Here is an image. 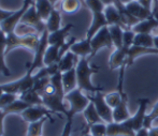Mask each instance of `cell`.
Segmentation results:
<instances>
[{
  "label": "cell",
  "instance_id": "6da1fadb",
  "mask_svg": "<svg viewBox=\"0 0 158 136\" xmlns=\"http://www.w3.org/2000/svg\"><path fill=\"white\" fill-rule=\"evenodd\" d=\"M77 88L82 91H87V92L96 93L98 91H102V87H97L93 84L92 76L96 73L99 72L100 68L92 66L89 64V58H80L77 66Z\"/></svg>",
  "mask_w": 158,
  "mask_h": 136
},
{
  "label": "cell",
  "instance_id": "7a4b0ae2",
  "mask_svg": "<svg viewBox=\"0 0 158 136\" xmlns=\"http://www.w3.org/2000/svg\"><path fill=\"white\" fill-rule=\"evenodd\" d=\"M40 42L39 34H26L19 35L15 32L6 34V54H8L10 50L15 47H27L29 50L35 52Z\"/></svg>",
  "mask_w": 158,
  "mask_h": 136
},
{
  "label": "cell",
  "instance_id": "3957f363",
  "mask_svg": "<svg viewBox=\"0 0 158 136\" xmlns=\"http://www.w3.org/2000/svg\"><path fill=\"white\" fill-rule=\"evenodd\" d=\"M64 100H67L69 103V113L67 117H74L77 114L83 113L84 109L90 103V100L87 95L83 93V91L80 88H75L74 90L66 93Z\"/></svg>",
  "mask_w": 158,
  "mask_h": 136
},
{
  "label": "cell",
  "instance_id": "277c9868",
  "mask_svg": "<svg viewBox=\"0 0 158 136\" xmlns=\"http://www.w3.org/2000/svg\"><path fill=\"white\" fill-rule=\"evenodd\" d=\"M33 85H35V76H33V74L26 72V74L22 78H19V81L0 85V87L3 90V92L12 93V94H19V93L21 94V93L33 88Z\"/></svg>",
  "mask_w": 158,
  "mask_h": 136
},
{
  "label": "cell",
  "instance_id": "5b68a950",
  "mask_svg": "<svg viewBox=\"0 0 158 136\" xmlns=\"http://www.w3.org/2000/svg\"><path fill=\"white\" fill-rule=\"evenodd\" d=\"M48 31L45 30L41 35H40V42L39 45H38L37 50L35 52V57L31 63L28 66V70L27 72L33 74L35 70L38 69H42L44 66V55H45L46 48L48 47Z\"/></svg>",
  "mask_w": 158,
  "mask_h": 136
},
{
  "label": "cell",
  "instance_id": "8992f818",
  "mask_svg": "<svg viewBox=\"0 0 158 136\" xmlns=\"http://www.w3.org/2000/svg\"><path fill=\"white\" fill-rule=\"evenodd\" d=\"M90 102H93L97 109L98 114L101 117L106 123L113 122V108L109 106L106 101V94L102 93V91H98L94 93V95H88Z\"/></svg>",
  "mask_w": 158,
  "mask_h": 136
},
{
  "label": "cell",
  "instance_id": "52a82bcc",
  "mask_svg": "<svg viewBox=\"0 0 158 136\" xmlns=\"http://www.w3.org/2000/svg\"><path fill=\"white\" fill-rule=\"evenodd\" d=\"M21 23L23 24V25L29 26V27L33 28L37 31V33L39 35H41L42 33L46 30V23L39 16L35 3L31 4V6L27 9L25 14L22 17Z\"/></svg>",
  "mask_w": 158,
  "mask_h": 136
},
{
  "label": "cell",
  "instance_id": "ba28073f",
  "mask_svg": "<svg viewBox=\"0 0 158 136\" xmlns=\"http://www.w3.org/2000/svg\"><path fill=\"white\" fill-rule=\"evenodd\" d=\"M90 44H92L93 52H92V55H90L89 59L94 57L101 48L114 47L112 38H111V34H110V30H109V26H106V27L100 29L94 37H93V39L90 40Z\"/></svg>",
  "mask_w": 158,
  "mask_h": 136
},
{
  "label": "cell",
  "instance_id": "9c48e42d",
  "mask_svg": "<svg viewBox=\"0 0 158 136\" xmlns=\"http://www.w3.org/2000/svg\"><path fill=\"white\" fill-rule=\"evenodd\" d=\"M33 3H35V2L28 1V0H24L23 6H22L19 10L15 11V12L13 13L10 17H8L6 21H3L2 23H0V28L2 29V31H3L6 34L15 32V29H16L19 23H21L23 15L25 14V12L27 11V9Z\"/></svg>",
  "mask_w": 158,
  "mask_h": 136
},
{
  "label": "cell",
  "instance_id": "30bf717a",
  "mask_svg": "<svg viewBox=\"0 0 158 136\" xmlns=\"http://www.w3.org/2000/svg\"><path fill=\"white\" fill-rule=\"evenodd\" d=\"M148 103H150V100L148 98H141V99L138 100L139 106H138L137 113L128 119L129 123H130V126H132V129L135 132H138L140 129L143 128L144 120H145V117L148 115L146 114V109H148Z\"/></svg>",
  "mask_w": 158,
  "mask_h": 136
},
{
  "label": "cell",
  "instance_id": "8fae6325",
  "mask_svg": "<svg viewBox=\"0 0 158 136\" xmlns=\"http://www.w3.org/2000/svg\"><path fill=\"white\" fill-rule=\"evenodd\" d=\"M52 111L50 110L46 106L44 105H35V106H29L26 108L23 113L21 114V117L25 120L26 122H37L39 120L43 119L45 117L51 118Z\"/></svg>",
  "mask_w": 158,
  "mask_h": 136
},
{
  "label": "cell",
  "instance_id": "7c38bea8",
  "mask_svg": "<svg viewBox=\"0 0 158 136\" xmlns=\"http://www.w3.org/2000/svg\"><path fill=\"white\" fill-rule=\"evenodd\" d=\"M108 136H135V131L130 126L128 120L124 122H111L106 123Z\"/></svg>",
  "mask_w": 158,
  "mask_h": 136
},
{
  "label": "cell",
  "instance_id": "4fadbf2b",
  "mask_svg": "<svg viewBox=\"0 0 158 136\" xmlns=\"http://www.w3.org/2000/svg\"><path fill=\"white\" fill-rule=\"evenodd\" d=\"M73 27H74L73 24H67L64 27L58 29L54 32L48 33V45H55L60 48L67 42V37H68L69 32Z\"/></svg>",
  "mask_w": 158,
  "mask_h": 136
},
{
  "label": "cell",
  "instance_id": "5bb4252c",
  "mask_svg": "<svg viewBox=\"0 0 158 136\" xmlns=\"http://www.w3.org/2000/svg\"><path fill=\"white\" fill-rule=\"evenodd\" d=\"M109 26L108 21L106 18L104 12H95L93 13V21L90 24L89 28H88L87 32H86V39L92 40L93 37L100 30L101 28Z\"/></svg>",
  "mask_w": 158,
  "mask_h": 136
},
{
  "label": "cell",
  "instance_id": "9a60e30c",
  "mask_svg": "<svg viewBox=\"0 0 158 136\" xmlns=\"http://www.w3.org/2000/svg\"><path fill=\"white\" fill-rule=\"evenodd\" d=\"M128 50L129 48H126L124 46L119 48H115V50L111 54L110 59H109V66H110L111 71L121 69V66H124V64L126 66Z\"/></svg>",
  "mask_w": 158,
  "mask_h": 136
},
{
  "label": "cell",
  "instance_id": "2e32d148",
  "mask_svg": "<svg viewBox=\"0 0 158 136\" xmlns=\"http://www.w3.org/2000/svg\"><path fill=\"white\" fill-rule=\"evenodd\" d=\"M150 54H155L158 55V50L156 48H148V47H142V46H135L132 45L128 50V55H127V60H126V66H132L135 60L137 58H139L140 56L143 55H150Z\"/></svg>",
  "mask_w": 158,
  "mask_h": 136
},
{
  "label": "cell",
  "instance_id": "e0dca14e",
  "mask_svg": "<svg viewBox=\"0 0 158 136\" xmlns=\"http://www.w3.org/2000/svg\"><path fill=\"white\" fill-rule=\"evenodd\" d=\"M126 8L135 18H138L140 22L144 21V19H148L150 17H152L153 15V11L148 10V9L144 8L142 4H140L137 0H133V1L129 2L128 4H126Z\"/></svg>",
  "mask_w": 158,
  "mask_h": 136
},
{
  "label": "cell",
  "instance_id": "ac0fdd59",
  "mask_svg": "<svg viewBox=\"0 0 158 136\" xmlns=\"http://www.w3.org/2000/svg\"><path fill=\"white\" fill-rule=\"evenodd\" d=\"M131 117L128 110V98L127 94L123 95L122 102L113 109V121L114 122H124Z\"/></svg>",
  "mask_w": 158,
  "mask_h": 136
},
{
  "label": "cell",
  "instance_id": "d6986e66",
  "mask_svg": "<svg viewBox=\"0 0 158 136\" xmlns=\"http://www.w3.org/2000/svg\"><path fill=\"white\" fill-rule=\"evenodd\" d=\"M104 15H106V21H108L109 26L118 25V26H121L124 30H128V28L124 25L123 21H122L119 11L117 10V8L114 6V4H111V6H106V9H104Z\"/></svg>",
  "mask_w": 158,
  "mask_h": 136
},
{
  "label": "cell",
  "instance_id": "ffe728a7",
  "mask_svg": "<svg viewBox=\"0 0 158 136\" xmlns=\"http://www.w3.org/2000/svg\"><path fill=\"white\" fill-rule=\"evenodd\" d=\"M70 50L80 58H84V57L89 58L93 52L90 40H87L85 38V39L82 40V41L75 42V43L71 46Z\"/></svg>",
  "mask_w": 158,
  "mask_h": 136
},
{
  "label": "cell",
  "instance_id": "44dd1931",
  "mask_svg": "<svg viewBox=\"0 0 158 136\" xmlns=\"http://www.w3.org/2000/svg\"><path fill=\"white\" fill-rule=\"evenodd\" d=\"M157 28H158V21L156 17L153 15L150 18L139 22L137 25H135L131 29L135 33H150V34H152L153 31Z\"/></svg>",
  "mask_w": 158,
  "mask_h": 136
},
{
  "label": "cell",
  "instance_id": "7402d4cb",
  "mask_svg": "<svg viewBox=\"0 0 158 136\" xmlns=\"http://www.w3.org/2000/svg\"><path fill=\"white\" fill-rule=\"evenodd\" d=\"M80 59H77V56L73 54L71 50L67 52L61 59L59 60L58 62V68H59V71L61 73L64 72H67V71L71 70V69H74L77 66V62H79Z\"/></svg>",
  "mask_w": 158,
  "mask_h": 136
},
{
  "label": "cell",
  "instance_id": "603a6c76",
  "mask_svg": "<svg viewBox=\"0 0 158 136\" xmlns=\"http://www.w3.org/2000/svg\"><path fill=\"white\" fill-rule=\"evenodd\" d=\"M63 77V86L64 89V92L68 93L70 91L74 90L75 88H77V70L71 69V70L64 72L61 74Z\"/></svg>",
  "mask_w": 158,
  "mask_h": 136
},
{
  "label": "cell",
  "instance_id": "cb8c5ba5",
  "mask_svg": "<svg viewBox=\"0 0 158 136\" xmlns=\"http://www.w3.org/2000/svg\"><path fill=\"white\" fill-rule=\"evenodd\" d=\"M35 4L39 16L44 22H46L52 11L54 10V4L50 0H35Z\"/></svg>",
  "mask_w": 158,
  "mask_h": 136
},
{
  "label": "cell",
  "instance_id": "d4e9b609",
  "mask_svg": "<svg viewBox=\"0 0 158 136\" xmlns=\"http://www.w3.org/2000/svg\"><path fill=\"white\" fill-rule=\"evenodd\" d=\"M19 99L23 100L24 102H26L27 104H29L30 106H35V105H44L42 97L33 88L29 89V90L25 91V92L21 93Z\"/></svg>",
  "mask_w": 158,
  "mask_h": 136
},
{
  "label": "cell",
  "instance_id": "484cf974",
  "mask_svg": "<svg viewBox=\"0 0 158 136\" xmlns=\"http://www.w3.org/2000/svg\"><path fill=\"white\" fill-rule=\"evenodd\" d=\"M83 116L85 118L86 122H87V126H92V124L99 123V122H104L101 119V117L99 116V114H98L97 109H96L93 102H90L87 107L84 109Z\"/></svg>",
  "mask_w": 158,
  "mask_h": 136
},
{
  "label": "cell",
  "instance_id": "4316f807",
  "mask_svg": "<svg viewBox=\"0 0 158 136\" xmlns=\"http://www.w3.org/2000/svg\"><path fill=\"white\" fill-rule=\"evenodd\" d=\"M46 23V30L48 32H54V31L58 30L60 29L61 27V15H60V12L56 9L52 11L51 13L50 17L48 18V21L45 22Z\"/></svg>",
  "mask_w": 158,
  "mask_h": 136
},
{
  "label": "cell",
  "instance_id": "83f0119b",
  "mask_svg": "<svg viewBox=\"0 0 158 136\" xmlns=\"http://www.w3.org/2000/svg\"><path fill=\"white\" fill-rule=\"evenodd\" d=\"M133 45L153 48L154 47V35L150 33H135Z\"/></svg>",
  "mask_w": 158,
  "mask_h": 136
},
{
  "label": "cell",
  "instance_id": "f1b7e54d",
  "mask_svg": "<svg viewBox=\"0 0 158 136\" xmlns=\"http://www.w3.org/2000/svg\"><path fill=\"white\" fill-rule=\"evenodd\" d=\"M110 34L112 38L113 45L114 48H119L123 46V35H124V29L118 25H111L109 26Z\"/></svg>",
  "mask_w": 158,
  "mask_h": 136
},
{
  "label": "cell",
  "instance_id": "f546056e",
  "mask_svg": "<svg viewBox=\"0 0 158 136\" xmlns=\"http://www.w3.org/2000/svg\"><path fill=\"white\" fill-rule=\"evenodd\" d=\"M29 106H30L29 104H27L26 102H24L23 100H21L19 98V99H16L14 102H12L10 105H8L4 109H2V110H3V113L6 115H10V114H19L21 115Z\"/></svg>",
  "mask_w": 158,
  "mask_h": 136
},
{
  "label": "cell",
  "instance_id": "4dcf8cb0",
  "mask_svg": "<svg viewBox=\"0 0 158 136\" xmlns=\"http://www.w3.org/2000/svg\"><path fill=\"white\" fill-rule=\"evenodd\" d=\"M59 50L58 46L48 45L44 55V66H51L53 63H58L59 61Z\"/></svg>",
  "mask_w": 158,
  "mask_h": 136
},
{
  "label": "cell",
  "instance_id": "1f68e13d",
  "mask_svg": "<svg viewBox=\"0 0 158 136\" xmlns=\"http://www.w3.org/2000/svg\"><path fill=\"white\" fill-rule=\"evenodd\" d=\"M125 94L123 90V87H117V91H114V92H110L108 94H106V103L109 104L110 107H112L114 109L122 102V99H123V95Z\"/></svg>",
  "mask_w": 158,
  "mask_h": 136
},
{
  "label": "cell",
  "instance_id": "d6a6232c",
  "mask_svg": "<svg viewBox=\"0 0 158 136\" xmlns=\"http://www.w3.org/2000/svg\"><path fill=\"white\" fill-rule=\"evenodd\" d=\"M48 119V117H45L37 122H31V123H29L26 136H42L43 126Z\"/></svg>",
  "mask_w": 158,
  "mask_h": 136
},
{
  "label": "cell",
  "instance_id": "836d02e7",
  "mask_svg": "<svg viewBox=\"0 0 158 136\" xmlns=\"http://www.w3.org/2000/svg\"><path fill=\"white\" fill-rule=\"evenodd\" d=\"M82 3L79 0H64L63 4H61V8L63 11L67 14H73V13H77L80 10Z\"/></svg>",
  "mask_w": 158,
  "mask_h": 136
},
{
  "label": "cell",
  "instance_id": "e575fe53",
  "mask_svg": "<svg viewBox=\"0 0 158 136\" xmlns=\"http://www.w3.org/2000/svg\"><path fill=\"white\" fill-rule=\"evenodd\" d=\"M89 133L93 136H108V126L106 122H99L88 126Z\"/></svg>",
  "mask_w": 158,
  "mask_h": 136
},
{
  "label": "cell",
  "instance_id": "d590c367",
  "mask_svg": "<svg viewBox=\"0 0 158 136\" xmlns=\"http://www.w3.org/2000/svg\"><path fill=\"white\" fill-rule=\"evenodd\" d=\"M158 118V103L155 104V106L153 107L152 111H151L150 114H148L145 117V120H144V126L143 128H146L150 130L151 128H152V124L153 122L155 121Z\"/></svg>",
  "mask_w": 158,
  "mask_h": 136
},
{
  "label": "cell",
  "instance_id": "8d00e7d4",
  "mask_svg": "<svg viewBox=\"0 0 158 136\" xmlns=\"http://www.w3.org/2000/svg\"><path fill=\"white\" fill-rule=\"evenodd\" d=\"M85 6L92 11V13L104 12L106 9V6L100 0H85Z\"/></svg>",
  "mask_w": 158,
  "mask_h": 136
},
{
  "label": "cell",
  "instance_id": "74e56055",
  "mask_svg": "<svg viewBox=\"0 0 158 136\" xmlns=\"http://www.w3.org/2000/svg\"><path fill=\"white\" fill-rule=\"evenodd\" d=\"M135 32L132 29H128V30H124L123 35V46L126 48H130L133 45V41H135Z\"/></svg>",
  "mask_w": 158,
  "mask_h": 136
},
{
  "label": "cell",
  "instance_id": "f35d334b",
  "mask_svg": "<svg viewBox=\"0 0 158 136\" xmlns=\"http://www.w3.org/2000/svg\"><path fill=\"white\" fill-rule=\"evenodd\" d=\"M16 94H12V93H6L4 92L2 95H0V109H4L8 105H10L12 102L16 100Z\"/></svg>",
  "mask_w": 158,
  "mask_h": 136
},
{
  "label": "cell",
  "instance_id": "ab89813d",
  "mask_svg": "<svg viewBox=\"0 0 158 136\" xmlns=\"http://www.w3.org/2000/svg\"><path fill=\"white\" fill-rule=\"evenodd\" d=\"M6 34L0 28V57H6Z\"/></svg>",
  "mask_w": 158,
  "mask_h": 136
},
{
  "label": "cell",
  "instance_id": "60d3db41",
  "mask_svg": "<svg viewBox=\"0 0 158 136\" xmlns=\"http://www.w3.org/2000/svg\"><path fill=\"white\" fill-rule=\"evenodd\" d=\"M72 124H73V118L72 117H67V121L64 126L63 132L60 136H71L72 132Z\"/></svg>",
  "mask_w": 158,
  "mask_h": 136
},
{
  "label": "cell",
  "instance_id": "b9f144b4",
  "mask_svg": "<svg viewBox=\"0 0 158 136\" xmlns=\"http://www.w3.org/2000/svg\"><path fill=\"white\" fill-rule=\"evenodd\" d=\"M0 74H3L4 76H10L11 72L6 63V57H0Z\"/></svg>",
  "mask_w": 158,
  "mask_h": 136
},
{
  "label": "cell",
  "instance_id": "7bdbcfd3",
  "mask_svg": "<svg viewBox=\"0 0 158 136\" xmlns=\"http://www.w3.org/2000/svg\"><path fill=\"white\" fill-rule=\"evenodd\" d=\"M137 1L148 10L153 11L154 9V0H137Z\"/></svg>",
  "mask_w": 158,
  "mask_h": 136
},
{
  "label": "cell",
  "instance_id": "ee69618b",
  "mask_svg": "<svg viewBox=\"0 0 158 136\" xmlns=\"http://www.w3.org/2000/svg\"><path fill=\"white\" fill-rule=\"evenodd\" d=\"M13 11H4L0 9V23H2L3 21H6L8 17H10L13 14Z\"/></svg>",
  "mask_w": 158,
  "mask_h": 136
},
{
  "label": "cell",
  "instance_id": "f6af8a7d",
  "mask_svg": "<svg viewBox=\"0 0 158 136\" xmlns=\"http://www.w3.org/2000/svg\"><path fill=\"white\" fill-rule=\"evenodd\" d=\"M6 115L2 110V113L0 114V136H2L4 133V118H6Z\"/></svg>",
  "mask_w": 158,
  "mask_h": 136
},
{
  "label": "cell",
  "instance_id": "bcb514c9",
  "mask_svg": "<svg viewBox=\"0 0 158 136\" xmlns=\"http://www.w3.org/2000/svg\"><path fill=\"white\" fill-rule=\"evenodd\" d=\"M135 136H150L148 134V129L146 128H142L135 133Z\"/></svg>",
  "mask_w": 158,
  "mask_h": 136
},
{
  "label": "cell",
  "instance_id": "7dc6e473",
  "mask_svg": "<svg viewBox=\"0 0 158 136\" xmlns=\"http://www.w3.org/2000/svg\"><path fill=\"white\" fill-rule=\"evenodd\" d=\"M148 134L150 136H158V126L156 128H151L150 130H148Z\"/></svg>",
  "mask_w": 158,
  "mask_h": 136
},
{
  "label": "cell",
  "instance_id": "c3c4849f",
  "mask_svg": "<svg viewBox=\"0 0 158 136\" xmlns=\"http://www.w3.org/2000/svg\"><path fill=\"white\" fill-rule=\"evenodd\" d=\"M100 1H101L102 3L106 6H111V4H114L115 0H100Z\"/></svg>",
  "mask_w": 158,
  "mask_h": 136
},
{
  "label": "cell",
  "instance_id": "681fc988",
  "mask_svg": "<svg viewBox=\"0 0 158 136\" xmlns=\"http://www.w3.org/2000/svg\"><path fill=\"white\" fill-rule=\"evenodd\" d=\"M154 47L158 50V34L154 35Z\"/></svg>",
  "mask_w": 158,
  "mask_h": 136
},
{
  "label": "cell",
  "instance_id": "f907efd6",
  "mask_svg": "<svg viewBox=\"0 0 158 136\" xmlns=\"http://www.w3.org/2000/svg\"><path fill=\"white\" fill-rule=\"evenodd\" d=\"M155 12H158V0H157L156 2H155L154 9H153V13H155Z\"/></svg>",
  "mask_w": 158,
  "mask_h": 136
},
{
  "label": "cell",
  "instance_id": "816d5d0a",
  "mask_svg": "<svg viewBox=\"0 0 158 136\" xmlns=\"http://www.w3.org/2000/svg\"><path fill=\"white\" fill-rule=\"evenodd\" d=\"M83 136H93V135L89 133V128H88V126H87V128H86V132L84 133V135H83Z\"/></svg>",
  "mask_w": 158,
  "mask_h": 136
},
{
  "label": "cell",
  "instance_id": "f5cc1de1",
  "mask_svg": "<svg viewBox=\"0 0 158 136\" xmlns=\"http://www.w3.org/2000/svg\"><path fill=\"white\" fill-rule=\"evenodd\" d=\"M119 2H122V3H124V4H128L129 2H131V1H133V0H118Z\"/></svg>",
  "mask_w": 158,
  "mask_h": 136
},
{
  "label": "cell",
  "instance_id": "db71d44e",
  "mask_svg": "<svg viewBox=\"0 0 158 136\" xmlns=\"http://www.w3.org/2000/svg\"><path fill=\"white\" fill-rule=\"evenodd\" d=\"M153 14H154V16L156 17V18H157V21H158V12H155V13H153Z\"/></svg>",
  "mask_w": 158,
  "mask_h": 136
},
{
  "label": "cell",
  "instance_id": "11a10c76",
  "mask_svg": "<svg viewBox=\"0 0 158 136\" xmlns=\"http://www.w3.org/2000/svg\"><path fill=\"white\" fill-rule=\"evenodd\" d=\"M79 1H81L82 6H85V0H79Z\"/></svg>",
  "mask_w": 158,
  "mask_h": 136
},
{
  "label": "cell",
  "instance_id": "9f6ffc18",
  "mask_svg": "<svg viewBox=\"0 0 158 136\" xmlns=\"http://www.w3.org/2000/svg\"><path fill=\"white\" fill-rule=\"evenodd\" d=\"M50 1H51V2H52V3H53V4H55V2H56V1H57V0H50Z\"/></svg>",
  "mask_w": 158,
  "mask_h": 136
},
{
  "label": "cell",
  "instance_id": "6f0895ef",
  "mask_svg": "<svg viewBox=\"0 0 158 136\" xmlns=\"http://www.w3.org/2000/svg\"><path fill=\"white\" fill-rule=\"evenodd\" d=\"M157 1V0H154V4H155V2H156Z\"/></svg>",
  "mask_w": 158,
  "mask_h": 136
},
{
  "label": "cell",
  "instance_id": "680465c9",
  "mask_svg": "<svg viewBox=\"0 0 158 136\" xmlns=\"http://www.w3.org/2000/svg\"><path fill=\"white\" fill-rule=\"evenodd\" d=\"M2 113V110H1V109H0V114H1Z\"/></svg>",
  "mask_w": 158,
  "mask_h": 136
}]
</instances>
